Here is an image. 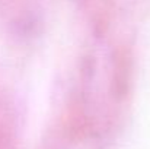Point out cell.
Segmentation results:
<instances>
[{
  "label": "cell",
  "mask_w": 150,
  "mask_h": 149,
  "mask_svg": "<svg viewBox=\"0 0 150 149\" xmlns=\"http://www.w3.org/2000/svg\"><path fill=\"white\" fill-rule=\"evenodd\" d=\"M133 79V54L128 47L118 46L111 57V79L109 92L112 99L122 102L130 95Z\"/></svg>",
  "instance_id": "obj_1"
},
{
  "label": "cell",
  "mask_w": 150,
  "mask_h": 149,
  "mask_svg": "<svg viewBox=\"0 0 150 149\" xmlns=\"http://www.w3.org/2000/svg\"><path fill=\"white\" fill-rule=\"evenodd\" d=\"M86 1V9L89 13L91 24L96 35H102L111 21V0H83Z\"/></svg>",
  "instance_id": "obj_2"
}]
</instances>
